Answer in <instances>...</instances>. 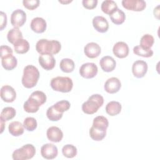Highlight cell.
<instances>
[{
    "instance_id": "17",
    "label": "cell",
    "mask_w": 160,
    "mask_h": 160,
    "mask_svg": "<svg viewBox=\"0 0 160 160\" xmlns=\"http://www.w3.org/2000/svg\"><path fill=\"white\" fill-rule=\"evenodd\" d=\"M48 139L53 142H60L63 138V133L60 128L56 126L49 128L46 132Z\"/></svg>"
},
{
    "instance_id": "35",
    "label": "cell",
    "mask_w": 160,
    "mask_h": 160,
    "mask_svg": "<svg viewBox=\"0 0 160 160\" xmlns=\"http://www.w3.org/2000/svg\"><path fill=\"white\" fill-rule=\"evenodd\" d=\"M29 98L36 101L40 104V106L44 104L46 101V96L45 93L41 91H36L32 92Z\"/></svg>"
},
{
    "instance_id": "16",
    "label": "cell",
    "mask_w": 160,
    "mask_h": 160,
    "mask_svg": "<svg viewBox=\"0 0 160 160\" xmlns=\"http://www.w3.org/2000/svg\"><path fill=\"white\" fill-rule=\"evenodd\" d=\"M92 25L95 30L101 33L108 31L109 29V23L107 19L103 16H98L92 19Z\"/></svg>"
},
{
    "instance_id": "19",
    "label": "cell",
    "mask_w": 160,
    "mask_h": 160,
    "mask_svg": "<svg viewBox=\"0 0 160 160\" xmlns=\"http://www.w3.org/2000/svg\"><path fill=\"white\" fill-rule=\"evenodd\" d=\"M31 29L36 33L44 32L47 27L46 21L40 17H36L32 19L30 24Z\"/></svg>"
},
{
    "instance_id": "4",
    "label": "cell",
    "mask_w": 160,
    "mask_h": 160,
    "mask_svg": "<svg viewBox=\"0 0 160 160\" xmlns=\"http://www.w3.org/2000/svg\"><path fill=\"white\" fill-rule=\"evenodd\" d=\"M52 89L61 92H69L73 87L72 79L69 77L58 76L51 79L50 83Z\"/></svg>"
},
{
    "instance_id": "41",
    "label": "cell",
    "mask_w": 160,
    "mask_h": 160,
    "mask_svg": "<svg viewBox=\"0 0 160 160\" xmlns=\"http://www.w3.org/2000/svg\"><path fill=\"white\" fill-rule=\"evenodd\" d=\"M0 51H1V58L12 54V52H13L11 48L6 45L1 46L0 48Z\"/></svg>"
},
{
    "instance_id": "20",
    "label": "cell",
    "mask_w": 160,
    "mask_h": 160,
    "mask_svg": "<svg viewBox=\"0 0 160 160\" xmlns=\"http://www.w3.org/2000/svg\"><path fill=\"white\" fill-rule=\"evenodd\" d=\"M1 64L6 70L11 71L17 66L18 61L15 56L11 54L1 58Z\"/></svg>"
},
{
    "instance_id": "43",
    "label": "cell",
    "mask_w": 160,
    "mask_h": 160,
    "mask_svg": "<svg viewBox=\"0 0 160 160\" xmlns=\"http://www.w3.org/2000/svg\"><path fill=\"white\" fill-rule=\"evenodd\" d=\"M1 133H2L4 131V127L5 126V121H2L1 119Z\"/></svg>"
},
{
    "instance_id": "6",
    "label": "cell",
    "mask_w": 160,
    "mask_h": 160,
    "mask_svg": "<svg viewBox=\"0 0 160 160\" xmlns=\"http://www.w3.org/2000/svg\"><path fill=\"white\" fill-rule=\"evenodd\" d=\"M98 69L96 64L93 62H86L81 65L79 68L80 75L85 79L94 78L98 73Z\"/></svg>"
},
{
    "instance_id": "42",
    "label": "cell",
    "mask_w": 160,
    "mask_h": 160,
    "mask_svg": "<svg viewBox=\"0 0 160 160\" xmlns=\"http://www.w3.org/2000/svg\"><path fill=\"white\" fill-rule=\"evenodd\" d=\"M1 13V28L0 30L2 31L7 25V16L6 14L2 11L0 12Z\"/></svg>"
},
{
    "instance_id": "22",
    "label": "cell",
    "mask_w": 160,
    "mask_h": 160,
    "mask_svg": "<svg viewBox=\"0 0 160 160\" xmlns=\"http://www.w3.org/2000/svg\"><path fill=\"white\" fill-rule=\"evenodd\" d=\"M9 133L13 136H19L24 133V126L19 121H12L8 126Z\"/></svg>"
},
{
    "instance_id": "37",
    "label": "cell",
    "mask_w": 160,
    "mask_h": 160,
    "mask_svg": "<svg viewBox=\"0 0 160 160\" xmlns=\"http://www.w3.org/2000/svg\"><path fill=\"white\" fill-rule=\"evenodd\" d=\"M23 126L27 131H33L36 129L38 123L35 118L32 117H28L24 120Z\"/></svg>"
},
{
    "instance_id": "24",
    "label": "cell",
    "mask_w": 160,
    "mask_h": 160,
    "mask_svg": "<svg viewBox=\"0 0 160 160\" xmlns=\"http://www.w3.org/2000/svg\"><path fill=\"white\" fill-rule=\"evenodd\" d=\"M14 51L18 54H25L29 50V43L26 39H21L14 44Z\"/></svg>"
},
{
    "instance_id": "2",
    "label": "cell",
    "mask_w": 160,
    "mask_h": 160,
    "mask_svg": "<svg viewBox=\"0 0 160 160\" xmlns=\"http://www.w3.org/2000/svg\"><path fill=\"white\" fill-rule=\"evenodd\" d=\"M39 78V72L38 68L33 65H28L23 70L22 84L26 88H32L36 85Z\"/></svg>"
},
{
    "instance_id": "3",
    "label": "cell",
    "mask_w": 160,
    "mask_h": 160,
    "mask_svg": "<svg viewBox=\"0 0 160 160\" xmlns=\"http://www.w3.org/2000/svg\"><path fill=\"white\" fill-rule=\"evenodd\" d=\"M104 103L103 97L99 94L91 95L87 101L82 104V111L87 114H92L98 111Z\"/></svg>"
},
{
    "instance_id": "13",
    "label": "cell",
    "mask_w": 160,
    "mask_h": 160,
    "mask_svg": "<svg viewBox=\"0 0 160 160\" xmlns=\"http://www.w3.org/2000/svg\"><path fill=\"white\" fill-rule=\"evenodd\" d=\"M38 60L41 66L46 71L52 69L56 64V60L53 55L41 54L39 56Z\"/></svg>"
},
{
    "instance_id": "38",
    "label": "cell",
    "mask_w": 160,
    "mask_h": 160,
    "mask_svg": "<svg viewBox=\"0 0 160 160\" xmlns=\"http://www.w3.org/2000/svg\"><path fill=\"white\" fill-rule=\"evenodd\" d=\"M53 106L60 112L63 113L64 112L68 111L71 106V104L68 101L62 100L57 102L53 105Z\"/></svg>"
},
{
    "instance_id": "14",
    "label": "cell",
    "mask_w": 160,
    "mask_h": 160,
    "mask_svg": "<svg viewBox=\"0 0 160 160\" xmlns=\"http://www.w3.org/2000/svg\"><path fill=\"white\" fill-rule=\"evenodd\" d=\"M101 52V49L99 45L96 42H91L88 43L84 48L85 55L89 58H95L98 57Z\"/></svg>"
},
{
    "instance_id": "28",
    "label": "cell",
    "mask_w": 160,
    "mask_h": 160,
    "mask_svg": "<svg viewBox=\"0 0 160 160\" xmlns=\"http://www.w3.org/2000/svg\"><path fill=\"white\" fill-rule=\"evenodd\" d=\"M60 69L61 70L66 73H70L72 72L75 68V64L71 59L64 58L60 62Z\"/></svg>"
},
{
    "instance_id": "25",
    "label": "cell",
    "mask_w": 160,
    "mask_h": 160,
    "mask_svg": "<svg viewBox=\"0 0 160 160\" xmlns=\"http://www.w3.org/2000/svg\"><path fill=\"white\" fill-rule=\"evenodd\" d=\"M22 33L18 28H13L10 29L7 34V39L8 41L14 44L18 41L22 39Z\"/></svg>"
},
{
    "instance_id": "12",
    "label": "cell",
    "mask_w": 160,
    "mask_h": 160,
    "mask_svg": "<svg viewBox=\"0 0 160 160\" xmlns=\"http://www.w3.org/2000/svg\"><path fill=\"white\" fill-rule=\"evenodd\" d=\"M0 95L1 99L6 102H12L16 98V92L14 89L9 85L2 86Z\"/></svg>"
},
{
    "instance_id": "32",
    "label": "cell",
    "mask_w": 160,
    "mask_h": 160,
    "mask_svg": "<svg viewBox=\"0 0 160 160\" xmlns=\"http://www.w3.org/2000/svg\"><path fill=\"white\" fill-rule=\"evenodd\" d=\"M16 112L14 108L12 107H6L3 108L1 112V119L4 121H8L12 119L16 116Z\"/></svg>"
},
{
    "instance_id": "9",
    "label": "cell",
    "mask_w": 160,
    "mask_h": 160,
    "mask_svg": "<svg viewBox=\"0 0 160 160\" xmlns=\"http://www.w3.org/2000/svg\"><path fill=\"white\" fill-rule=\"evenodd\" d=\"M148 64L142 60L136 61L132 66V72L137 78H143L148 71Z\"/></svg>"
},
{
    "instance_id": "36",
    "label": "cell",
    "mask_w": 160,
    "mask_h": 160,
    "mask_svg": "<svg viewBox=\"0 0 160 160\" xmlns=\"http://www.w3.org/2000/svg\"><path fill=\"white\" fill-rule=\"evenodd\" d=\"M133 52L137 56L144 58H150L153 55V51L151 49L148 50L144 49L139 45L134 47Z\"/></svg>"
},
{
    "instance_id": "18",
    "label": "cell",
    "mask_w": 160,
    "mask_h": 160,
    "mask_svg": "<svg viewBox=\"0 0 160 160\" xmlns=\"http://www.w3.org/2000/svg\"><path fill=\"white\" fill-rule=\"evenodd\" d=\"M99 64L103 71L109 72L115 69L116 62L112 57L105 56L101 59Z\"/></svg>"
},
{
    "instance_id": "29",
    "label": "cell",
    "mask_w": 160,
    "mask_h": 160,
    "mask_svg": "<svg viewBox=\"0 0 160 160\" xmlns=\"http://www.w3.org/2000/svg\"><path fill=\"white\" fill-rule=\"evenodd\" d=\"M41 106L34 100L29 98L28 99L24 102L23 108L24 111L29 113L36 112Z\"/></svg>"
},
{
    "instance_id": "5",
    "label": "cell",
    "mask_w": 160,
    "mask_h": 160,
    "mask_svg": "<svg viewBox=\"0 0 160 160\" xmlns=\"http://www.w3.org/2000/svg\"><path fill=\"white\" fill-rule=\"evenodd\" d=\"M35 154V147L31 144H27L16 149L12 152V158L14 160H26L32 158Z\"/></svg>"
},
{
    "instance_id": "23",
    "label": "cell",
    "mask_w": 160,
    "mask_h": 160,
    "mask_svg": "<svg viewBox=\"0 0 160 160\" xmlns=\"http://www.w3.org/2000/svg\"><path fill=\"white\" fill-rule=\"evenodd\" d=\"M106 135V129H101L91 126L89 129V136L92 139L96 141H100L102 140Z\"/></svg>"
},
{
    "instance_id": "30",
    "label": "cell",
    "mask_w": 160,
    "mask_h": 160,
    "mask_svg": "<svg viewBox=\"0 0 160 160\" xmlns=\"http://www.w3.org/2000/svg\"><path fill=\"white\" fill-rule=\"evenodd\" d=\"M154 39L153 36L149 34H146L142 36L140 40V46L144 49H150L153 46Z\"/></svg>"
},
{
    "instance_id": "8",
    "label": "cell",
    "mask_w": 160,
    "mask_h": 160,
    "mask_svg": "<svg viewBox=\"0 0 160 160\" xmlns=\"http://www.w3.org/2000/svg\"><path fill=\"white\" fill-rule=\"evenodd\" d=\"M122 5L124 8L133 11H142L146 6V3L143 0H123Z\"/></svg>"
},
{
    "instance_id": "40",
    "label": "cell",
    "mask_w": 160,
    "mask_h": 160,
    "mask_svg": "<svg viewBox=\"0 0 160 160\" xmlns=\"http://www.w3.org/2000/svg\"><path fill=\"white\" fill-rule=\"evenodd\" d=\"M97 0H83L82 4L84 8L87 9H94L98 4Z\"/></svg>"
},
{
    "instance_id": "33",
    "label": "cell",
    "mask_w": 160,
    "mask_h": 160,
    "mask_svg": "<svg viewBox=\"0 0 160 160\" xmlns=\"http://www.w3.org/2000/svg\"><path fill=\"white\" fill-rule=\"evenodd\" d=\"M92 126L101 129H106L109 126V122L108 119L103 116H98L93 119Z\"/></svg>"
},
{
    "instance_id": "21",
    "label": "cell",
    "mask_w": 160,
    "mask_h": 160,
    "mask_svg": "<svg viewBox=\"0 0 160 160\" xmlns=\"http://www.w3.org/2000/svg\"><path fill=\"white\" fill-rule=\"evenodd\" d=\"M121 104L118 101H110L106 106V112L111 116L119 114L121 111Z\"/></svg>"
},
{
    "instance_id": "34",
    "label": "cell",
    "mask_w": 160,
    "mask_h": 160,
    "mask_svg": "<svg viewBox=\"0 0 160 160\" xmlns=\"http://www.w3.org/2000/svg\"><path fill=\"white\" fill-rule=\"evenodd\" d=\"M62 153L66 158H72L77 155V148L72 144H66L62 148Z\"/></svg>"
},
{
    "instance_id": "10",
    "label": "cell",
    "mask_w": 160,
    "mask_h": 160,
    "mask_svg": "<svg viewBox=\"0 0 160 160\" xmlns=\"http://www.w3.org/2000/svg\"><path fill=\"white\" fill-rule=\"evenodd\" d=\"M58 150L57 147L51 143L44 144L41 148V156L46 159H52L58 156Z\"/></svg>"
},
{
    "instance_id": "26",
    "label": "cell",
    "mask_w": 160,
    "mask_h": 160,
    "mask_svg": "<svg viewBox=\"0 0 160 160\" xmlns=\"http://www.w3.org/2000/svg\"><path fill=\"white\" fill-rule=\"evenodd\" d=\"M109 17L111 21L116 25L122 24L126 19L125 13L121 9L118 8L115 11H114L111 14H110Z\"/></svg>"
},
{
    "instance_id": "39",
    "label": "cell",
    "mask_w": 160,
    "mask_h": 160,
    "mask_svg": "<svg viewBox=\"0 0 160 160\" xmlns=\"http://www.w3.org/2000/svg\"><path fill=\"white\" fill-rule=\"evenodd\" d=\"M22 4L26 9L29 10H34L39 6L40 1L39 0H24Z\"/></svg>"
},
{
    "instance_id": "15",
    "label": "cell",
    "mask_w": 160,
    "mask_h": 160,
    "mask_svg": "<svg viewBox=\"0 0 160 160\" xmlns=\"http://www.w3.org/2000/svg\"><path fill=\"white\" fill-rule=\"evenodd\" d=\"M129 47L128 44L122 41L116 42L112 48L113 54L118 58L122 59L128 56L129 54Z\"/></svg>"
},
{
    "instance_id": "11",
    "label": "cell",
    "mask_w": 160,
    "mask_h": 160,
    "mask_svg": "<svg viewBox=\"0 0 160 160\" xmlns=\"http://www.w3.org/2000/svg\"><path fill=\"white\" fill-rule=\"evenodd\" d=\"M121 87L120 80L115 77L109 78L105 82L104 88V90L109 94H114L118 92Z\"/></svg>"
},
{
    "instance_id": "31",
    "label": "cell",
    "mask_w": 160,
    "mask_h": 160,
    "mask_svg": "<svg viewBox=\"0 0 160 160\" xmlns=\"http://www.w3.org/2000/svg\"><path fill=\"white\" fill-rule=\"evenodd\" d=\"M63 113L58 111L53 105L49 107L46 111L47 118L51 121H58L60 120L62 117Z\"/></svg>"
},
{
    "instance_id": "7",
    "label": "cell",
    "mask_w": 160,
    "mask_h": 160,
    "mask_svg": "<svg viewBox=\"0 0 160 160\" xmlns=\"http://www.w3.org/2000/svg\"><path fill=\"white\" fill-rule=\"evenodd\" d=\"M26 21V12L21 9H18L14 11L11 15V23L14 28H18L22 26Z\"/></svg>"
},
{
    "instance_id": "1",
    "label": "cell",
    "mask_w": 160,
    "mask_h": 160,
    "mask_svg": "<svg viewBox=\"0 0 160 160\" xmlns=\"http://www.w3.org/2000/svg\"><path fill=\"white\" fill-rule=\"evenodd\" d=\"M61 44L56 40L41 39L36 44V49L40 54H56L61 51Z\"/></svg>"
},
{
    "instance_id": "27",
    "label": "cell",
    "mask_w": 160,
    "mask_h": 160,
    "mask_svg": "<svg viewBox=\"0 0 160 160\" xmlns=\"http://www.w3.org/2000/svg\"><path fill=\"white\" fill-rule=\"evenodd\" d=\"M101 8L104 13L110 15L118 9V5L114 1L106 0L102 2Z\"/></svg>"
}]
</instances>
